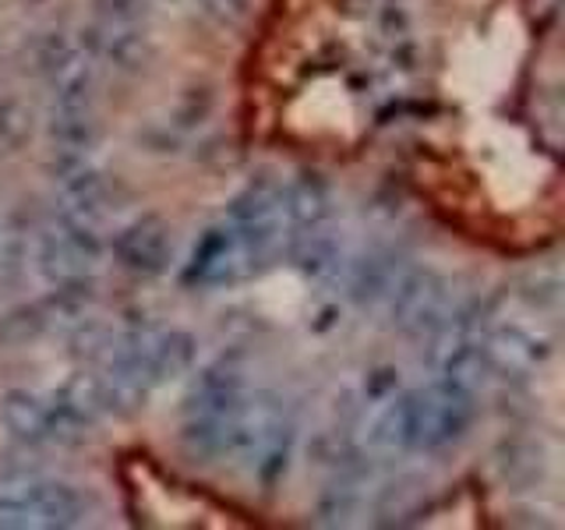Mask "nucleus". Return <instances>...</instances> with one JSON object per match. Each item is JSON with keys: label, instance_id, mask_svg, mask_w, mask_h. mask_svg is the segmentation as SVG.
Listing matches in <instances>:
<instances>
[{"label": "nucleus", "instance_id": "nucleus-13", "mask_svg": "<svg viewBox=\"0 0 565 530\" xmlns=\"http://www.w3.org/2000/svg\"><path fill=\"white\" fill-rule=\"evenodd\" d=\"M431 481L424 474H403L388 481L375 499V523L379 527H403L420 520L431 509Z\"/></svg>", "mask_w": 565, "mask_h": 530}, {"label": "nucleus", "instance_id": "nucleus-10", "mask_svg": "<svg viewBox=\"0 0 565 530\" xmlns=\"http://www.w3.org/2000/svg\"><path fill=\"white\" fill-rule=\"evenodd\" d=\"M106 181L85 163V159H67L61 163V184H57V216L99 230L106 216Z\"/></svg>", "mask_w": 565, "mask_h": 530}, {"label": "nucleus", "instance_id": "nucleus-7", "mask_svg": "<svg viewBox=\"0 0 565 530\" xmlns=\"http://www.w3.org/2000/svg\"><path fill=\"white\" fill-rule=\"evenodd\" d=\"M262 269H265V262L252 252V244H247L226 220H220L205 226L202 237L194 241L181 269V279L194 290H226V287H237L244 279H252Z\"/></svg>", "mask_w": 565, "mask_h": 530}, {"label": "nucleus", "instance_id": "nucleus-15", "mask_svg": "<svg viewBox=\"0 0 565 530\" xmlns=\"http://www.w3.org/2000/svg\"><path fill=\"white\" fill-rule=\"evenodd\" d=\"M96 50L103 53V61L117 71H141L152 61V35L146 22L135 25H96Z\"/></svg>", "mask_w": 565, "mask_h": 530}, {"label": "nucleus", "instance_id": "nucleus-1", "mask_svg": "<svg viewBox=\"0 0 565 530\" xmlns=\"http://www.w3.org/2000/svg\"><path fill=\"white\" fill-rule=\"evenodd\" d=\"M181 446L194 464H230L258 488H276L294 459L297 421L269 389L244 393L223 414H188Z\"/></svg>", "mask_w": 565, "mask_h": 530}, {"label": "nucleus", "instance_id": "nucleus-3", "mask_svg": "<svg viewBox=\"0 0 565 530\" xmlns=\"http://www.w3.org/2000/svg\"><path fill=\"white\" fill-rule=\"evenodd\" d=\"M385 308L403 336H414V340L428 336L431 340L463 308V297H459L456 283L446 273L431 269V265H420V269H403L396 287L385 297Z\"/></svg>", "mask_w": 565, "mask_h": 530}, {"label": "nucleus", "instance_id": "nucleus-18", "mask_svg": "<svg viewBox=\"0 0 565 530\" xmlns=\"http://www.w3.org/2000/svg\"><path fill=\"white\" fill-rule=\"evenodd\" d=\"M361 502V491L353 481H343V485H332L326 495H322V502H318V520L329 523V527H340L353 517V509H358Z\"/></svg>", "mask_w": 565, "mask_h": 530}, {"label": "nucleus", "instance_id": "nucleus-16", "mask_svg": "<svg viewBox=\"0 0 565 530\" xmlns=\"http://www.w3.org/2000/svg\"><path fill=\"white\" fill-rule=\"evenodd\" d=\"M0 421L11 432V438L25 442V446H43L50 442V411L46 396L29 393V389H8L0 396Z\"/></svg>", "mask_w": 565, "mask_h": 530}, {"label": "nucleus", "instance_id": "nucleus-9", "mask_svg": "<svg viewBox=\"0 0 565 530\" xmlns=\"http://www.w3.org/2000/svg\"><path fill=\"white\" fill-rule=\"evenodd\" d=\"M481 350L488 371L502 379H530L552 358V343L526 326H494L481 336Z\"/></svg>", "mask_w": 565, "mask_h": 530}, {"label": "nucleus", "instance_id": "nucleus-5", "mask_svg": "<svg viewBox=\"0 0 565 530\" xmlns=\"http://www.w3.org/2000/svg\"><path fill=\"white\" fill-rule=\"evenodd\" d=\"M103 258L99 230L78 226L64 216H53L35 241V269L53 290L93 287V276Z\"/></svg>", "mask_w": 565, "mask_h": 530}, {"label": "nucleus", "instance_id": "nucleus-14", "mask_svg": "<svg viewBox=\"0 0 565 530\" xmlns=\"http://www.w3.org/2000/svg\"><path fill=\"white\" fill-rule=\"evenodd\" d=\"M403 269V255H396L393 247H375V252L350 265V297L358 305H379L396 287Z\"/></svg>", "mask_w": 565, "mask_h": 530}, {"label": "nucleus", "instance_id": "nucleus-6", "mask_svg": "<svg viewBox=\"0 0 565 530\" xmlns=\"http://www.w3.org/2000/svg\"><path fill=\"white\" fill-rule=\"evenodd\" d=\"M230 226L252 244V252L269 265L273 258L282 255L287 247V205H282V181L269 173H258L252 177L237 194L234 202L226 205V216Z\"/></svg>", "mask_w": 565, "mask_h": 530}, {"label": "nucleus", "instance_id": "nucleus-8", "mask_svg": "<svg viewBox=\"0 0 565 530\" xmlns=\"http://www.w3.org/2000/svg\"><path fill=\"white\" fill-rule=\"evenodd\" d=\"M110 252L124 273L141 276V279H156L170 273V265L177 258V237L170 220L146 212V216H135L131 223H124L114 241Z\"/></svg>", "mask_w": 565, "mask_h": 530}, {"label": "nucleus", "instance_id": "nucleus-20", "mask_svg": "<svg viewBox=\"0 0 565 530\" xmlns=\"http://www.w3.org/2000/svg\"><path fill=\"white\" fill-rule=\"evenodd\" d=\"M149 18V0H96V25H135Z\"/></svg>", "mask_w": 565, "mask_h": 530}, {"label": "nucleus", "instance_id": "nucleus-22", "mask_svg": "<svg viewBox=\"0 0 565 530\" xmlns=\"http://www.w3.org/2000/svg\"><path fill=\"white\" fill-rule=\"evenodd\" d=\"M396 385H399V371H393V368L371 371L367 382H364V389H367V396H371V400H388V396L396 393Z\"/></svg>", "mask_w": 565, "mask_h": 530}, {"label": "nucleus", "instance_id": "nucleus-4", "mask_svg": "<svg viewBox=\"0 0 565 530\" xmlns=\"http://www.w3.org/2000/svg\"><path fill=\"white\" fill-rule=\"evenodd\" d=\"M93 517V495L71 481H32L0 491V530H67Z\"/></svg>", "mask_w": 565, "mask_h": 530}, {"label": "nucleus", "instance_id": "nucleus-19", "mask_svg": "<svg viewBox=\"0 0 565 530\" xmlns=\"http://www.w3.org/2000/svg\"><path fill=\"white\" fill-rule=\"evenodd\" d=\"M46 326H50V311L46 308H18V311H11L4 318V322H0V336H4L8 343H29Z\"/></svg>", "mask_w": 565, "mask_h": 530}, {"label": "nucleus", "instance_id": "nucleus-21", "mask_svg": "<svg viewBox=\"0 0 565 530\" xmlns=\"http://www.w3.org/2000/svg\"><path fill=\"white\" fill-rule=\"evenodd\" d=\"M505 456H512V464H509V459H499V470H502L505 481H516L520 470H526V481L541 474V453L537 449H530V446H505Z\"/></svg>", "mask_w": 565, "mask_h": 530}, {"label": "nucleus", "instance_id": "nucleus-11", "mask_svg": "<svg viewBox=\"0 0 565 530\" xmlns=\"http://www.w3.org/2000/svg\"><path fill=\"white\" fill-rule=\"evenodd\" d=\"M282 205H287L290 234L332 223V188L318 170H300L294 181H282ZM287 234V237H290Z\"/></svg>", "mask_w": 565, "mask_h": 530}, {"label": "nucleus", "instance_id": "nucleus-12", "mask_svg": "<svg viewBox=\"0 0 565 530\" xmlns=\"http://www.w3.org/2000/svg\"><path fill=\"white\" fill-rule=\"evenodd\" d=\"M282 252H287V258L308 279H332L340 273V262H343V244H340V234H335L332 223L290 234Z\"/></svg>", "mask_w": 565, "mask_h": 530}, {"label": "nucleus", "instance_id": "nucleus-17", "mask_svg": "<svg viewBox=\"0 0 565 530\" xmlns=\"http://www.w3.org/2000/svg\"><path fill=\"white\" fill-rule=\"evenodd\" d=\"M520 297L537 311H555L562 305V273L558 265H544V269L526 273L520 283Z\"/></svg>", "mask_w": 565, "mask_h": 530}, {"label": "nucleus", "instance_id": "nucleus-2", "mask_svg": "<svg viewBox=\"0 0 565 530\" xmlns=\"http://www.w3.org/2000/svg\"><path fill=\"white\" fill-rule=\"evenodd\" d=\"M367 428L371 446L388 453H435L463 442L477 421V396L449 379L382 400Z\"/></svg>", "mask_w": 565, "mask_h": 530}]
</instances>
